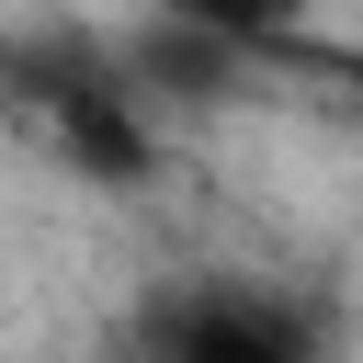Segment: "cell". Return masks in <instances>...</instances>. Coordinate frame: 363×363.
Returning a JSON list of instances; mask_svg holds the SVG:
<instances>
[{"mask_svg": "<svg viewBox=\"0 0 363 363\" xmlns=\"http://www.w3.org/2000/svg\"><path fill=\"white\" fill-rule=\"evenodd\" d=\"M0 91H11V102H23L102 193H136V182L159 170V113L136 102L113 34H79V23L23 34V45H0Z\"/></svg>", "mask_w": 363, "mask_h": 363, "instance_id": "6da1fadb", "label": "cell"}, {"mask_svg": "<svg viewBox=\"0 0 363 363\" xmlns=\"http://www.w3.org/2000/svg\"><path fill=\"white\" fill-rule=\"evenodd\" d=\"M147 363H340V340L284 284H182L147 318Z\"/></svg>", "mask_w": 363, "mask_h": 363, "instance_id": "7a4b0ae2", "label": "cell"}, {"mask_svg": "<svg viewBox=\"0 0 363 363\" xmlns=\"http://www.w3.org/2000/svg\"><path fill=\"white\" fill-rule=\"evenodd\" d=\"M113 57H125V79H136V102L147 113H227V102H250L261 79H284L272 57H238V45H216V34H182V23H136V34H113Z\"/></svg>", "mask_w": 363, "mask_h": 363, "instance_id": "3957f363", "label": "cell"}, {"mask_svg": "<svg viewBox=\"0 0 363 363\" xmlns=\"http://www.w3.org/2000/svg\"><path fill=\"white\" fill-rule=\"evenodd\" d=\"M159 23H182V34H216V45H238V57H295V34H306V0H147Z\"/></svg>", "mask_w": 363, "mask_h": 363, "instance_id": "277c9868", "label": "cell"}, {"mask_svg": "<svg viewBox=\"0 0 363 363\" xmlns=\"http://www.w3.org/2000/svg\"><path fill=\"white\" fill-rule=\"evenodd\" d=\"M284 79H329L352 113H363V45H329V34H295V57H284Z\"/></svg>", "mask_w": 363, "mask_h": 363, "instance_id": "5b68a950", "label": "cell"}]
</instances>
